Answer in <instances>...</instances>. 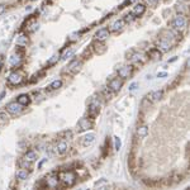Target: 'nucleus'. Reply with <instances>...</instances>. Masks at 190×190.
Instances as JSON below:
<instances>
[{"label": "nucleus", "instance_id": "nucleus-1", "mask_svg": "<svg viewBox=\"0 0 190 190\" xmlns=\"http://www.w3.org/2000/svg\"><path fill=\"white\" fill-rule=\"evenodd\" d=\"M58 177H60V180L62 181V184L65 186H67V188L73 186V185H75V183H76V176H75V174H73L72 171H63Z\"/></svg>", "mask_w": 190, "mask_h": 190}, {"label": "nucleus", "instance_id": "nucleus-2", "mask_svg": "<svg viewBox=\"0 0 190 190\" xmlns=\"http://www.w3.org/2000/svg\"><path fill=\"white\" fill-rule=\"evenodd\" d=\"M171 27H172V29H176V30H183L186 27V18L183 14H177L172 19Z\"/></svg>", "mask_w": 190, "mask_h": 190}, {"label": "nucleus", "instance_id": "nucleus-3", "mask_svg": "<svg viewBox=\"0 0 190 190\" xmlns=\"http://www.w3.org/2000/svg\"><path fill=\"white\" fill-rule=\"evenodd\" d=\"M53 151L57 156H63L67 151H69V143L66 140H63V138H60V141L55 144L53 147Z\"/></svg>", "mask_w": 190, "mask_h": 190}, {"label": "nucleus", "instance_id": "nucleus-4", "mask_svg": "<svg viewBox=\"0 0 190 190\" xmlns=\"http://www.w3.org/2000/svg\"><path fill=\"white\" fill-rule=\"evenodd\" d=\"M5 112H8V114H13V115L20 114L23 112V105H20L18 101H12L5 107Z\"/></svg>", "mask_w": 190, "mask_h": 190}, {"label": "nucleus", "instance_id": "nucleus-5", "mask_svg": "<svg viewBox=\"0 0 190 190\" xmlns=\"http://www.w3.org/2000/svg\"><path fill=\"white\" fill-rule=\"evenodd\" d=\"M22 81H23V72L19 71V70L13 71L8 76V82L10 84V85H19Z\"/></svg>", "mask_w": 190, "mask_h": 190}, {"label": "nucleus", "instance_id": "nucleus-6", "mask_svg": "<svg viewBox=\"0 0 190 190\" xmlns=\"http://www.w3.org/2000/svg\"><path fill=\"white\" fill-rule=\"evenodd\" d=\"M93 128V121L91 118H81L79 122H77V132H85V131H89Z\"/></svg>", "mask_w": 190, "mask_h": 190}, {"label": "nucleus", "instance_id": "nucleus-7", "mask_svg": "<svg viewBox=\"0 0 190 190\" xmlns=\"http://www.w3.org/2000/svg\"><path fill=\"white\" fill-rule=\"evenodd\" d=\"M100 113V103L97 99H93L90 105H89V109H88V114L90 118H95L97 115Z\"/></svg>", "mask_w": 190, "mask_h": 190}, {"label": "nucleus", "instance_id": "nucleus-8", "mask_svg": "<svg viewBox=\"0 0 190 190\" xmlns=\"http://www.w3.org/2000/svg\"><path fill=\"white\" fill-rule=\"evenodd\" d=\"M133 71H134V67L132 65H127V66H122L119 70H118V76L121 79H129L132 77L133 75Z\"/></svg>", "mask_w": 190, "mask_h": 190}, {"label": "nucleus", "instance_id": "nucleus-9", "mask_svg": "<svg viewBox=\"0 0 190 190\" xmlns=\"http://www.w3.org/2000/svg\"><path fill=\"white\" fill-rule=\"evenodd\" d=\"M156 46H157L156 48H158L164 53V52H168L171 49V42L168 41L167 38H165V37H161L160 39H157Z\"/></svg>", "mask_w": 190, "mask_h": 190}, {"label": "nucleus", "instance_id": "nucleus-10", "mask_svg": "<svg viewBox=\"0 0 190 190\" xmlns=\"http://www.w3.org/2000/svg\"><path fill=\"white\" fill-rule=\"evenodd\" d=\"M129 60H131V62L133 63V65L141 66V65H143V63L146 62L147 57L143 53H141V52H133V53L131 55V57H129Z\"/></svg>", "mask_w": 190, "mask_h": 190}, {"label": "nucleus", "instance_id": "nucleus-11", "mask_svg": "<svg viewBox=\"0 0 190 190\" xmlns=\"http://www.w3.org/2000/svg\"><path fill=\"white\" fill-rule=\"evenodd\" d=\"M122 86H123V79H121V77H114V79H112L109 81V85H108V88L113 93L119 91L122 89Z\"/></svg>", "mask_w": 190, "mask_h": 190}, {"label": "nucleus", "instance_id": "nucleus-12", "mask_svg": "<svg viewBox=\"0 0 190 190\" xmlns=\"http://www.w3.org/2000/svg\"><path fill=\"white\" fill-rule=\"evenodd\" d=\"M91 48H93V51L97 55H104L105 52H107V49H108V47L105 46L103 42H100V41H95L94 43L91 45Z\"/></svg>", "mask_w": 190, "mask_h": 190}, {"label": "nucleus", "instance_id": "nucleus-13", "mask_svg": "<svg viewBox=\"0 0 190 190\" xmlns=\"http://www.w3.org/2000/svg\"><path fill=\"white\" fill-rule=\"evenodd\" d=\"M164 98V90H155V91H151L150 94H147L146 99L151 101V103H156L158 100H161Z\"/></svg>", "mask_w": 190, "mask_h": 190}, {"label": "nucleus", "instance_id": "nucleus-14", "mask_svg": "<svg viewBox=\"0 0 190 190\" xmlns=\"http://www.w3.org/2000/svg\"><path fill=\"white\" fill-rule=\"evenodd\" d=\"M109 34H110V30L108 28H100V29H98L97 33H95V41L104 42L108 39Z\"/></svg>", "mask_w": 190, "mask_h": 190}, {"label": "nucleus", "instance_id": "nucleus-15", "mask_svg": "<svg viewBox=\"0 0 190 190\" xmlns=\"http://www.w3.org/2000/svg\"><path fill=\"white\" fill-rule=\"evenodd\" d=\"M94 142H95V134L94 133H88V134H85L84 137L80 138V144L82 147H89Z\"/></svg>", "mask_w": 190, "mask_h": 190}, {"label": "nucleus", "instance_id": "nucleus-16", "mask_svg": "<svg viewBox=\"0 0 190 190\" xmlns=\"http://www.w3.org/2000/svg\"><path fill=\"white\" fill-rule=\"evenodd\" d=\"M124 26H125V23H124L123 19H117V20H114V22L110 24L109 30L110 32H114V33H118V32H122L123 30Z\"/></svg>", "mask_w": 190, "mask_h": 190}, {"label": "nucleus", "instance_id": "nucleus-17", "mask_svg": "<svg viewBox=\"0 0 190 190\" xmlns=\"http://www.w3.org/2000/svg\"><path fill=\"white\" fill-rule=\"evenodd\" d=\"M60 183V177L56 174H49L46 179V186L48 188H56Z\"/></svg>", "mask_w": 190, "mask_h": 190}, {"label": "nucleus", "instance_id": "nucleus-18", "mask_svg": "<svg viewBox=\"0 0 190 190\" xmlns=\"http://www.w3.org/2000/svg\"><path fill=\"white\" fill-rule=\"evenodd\" d=\"M81 66H82V62H81L80 60H77V58H73V60L69 63V65H67V71L75 73V72L80 71Z\"/></svg>", "mask_w": 190, "mask_h": 190}, {"label": "nucleus", "instance_id": "nucleus-19", "mask_svg": "<svg viewBox=\"0 0 190 190\" xmlns=\"http://www.w3.org/2000/svg\"><path fill=\"white\" fill-rule=\"evenodd\" d=\"M144 12H146V6H144V4H136L134 8H133L132 14H133L134 17H141Z\"/></svg>", "mask_w": 190, "mask_h": 190}, {"label": "nucleus", "instance_id": "nucleus-20", "mask_svg": "<svg viewBox=\"0 0 190 190\" xmlns=\"http://www.w3.org/2000/svg\"><path fill=\"white\" fill-rule=\"evenodd\" d=\"M136 134L138 138H144V137L148 134V127L147 125H140L136 131Z\"/></svg>", "mask_w": 190, "mask_h": 190}, {"label": "nucleus", "instance_id": "nucleus-21", "mask_svg": "<svg viewBox=\"0 0 190 190\" xmlns=\"http://www.w3.org/2000/svg\"><path fill=\"white\" fill-rule=\"evenodd\" d=\"M23 158H24V160H27V161H29V162L33 164L34 161H37L38 156H37V152H36V151H27V152L24 153Z\"/></svg>", "mask_w": 190, "mask_h": 190}, {"label": "nucleus", "instance_id": "nucleus-22", "mask_svg": "<svg viewBox=\"0 0 190 190\" xmlns=\"http://www.w3.org/2000/svg\"><path fill=\"white\" fill-rule=\"evenodd\" d=\"M17 101L20 104V105H23V107H26V105H28L30 103V97L28 94H20L19 97L17 98Z\"/></svg>", "mask_w": 190, "mask_h": 190}, {"label": "nucleus", "instance_id": "nucleus-23", "mask_svg": "<svg viewBox=\"0 0 190 190\" xmlns=\"http://www.w3.org/2000/svg\"><path fill=\"white\" fill-rule=\"evenodd\" d=\"M61 86H62V80H55L46 88V91H53V90L60 89Z\"/></svg>", "mask_w": 190, "mask_h": 190}, {"label": "nucleus", "instance_id": "nucleus-24", "mask_svg": "<svg viewBox=\"0 0 190 190\" xmlns=\"http://www.w3.org/2000/svg\"><path fill=\"white\" fill-rule=\"evenodd\" d=\"M148 56L152 58V60H160L161 56H162V52L158 49V48H151L148 51Z\"/></svg>", "mask_w": 190, "mask_h": 190}, {"label": "nucleus", "instance_id": "nucleus-25", "mask_svg": "<svg viewBox=\"0 0 190 190\" xmlns=\"http://www.w3.org/2000/svg\"><path fill=\"white\" fill-rule=\"evenodd\" d=\"M10 63H12L13 67H19L20 63H22V55L17 52V55H14L12 58H10Z\"/></svg>", "mask_w": 190, "mask_h": 190}, {"label": "nucleus", "instance_id": "nucleus-26", "mask_svg": "<svg viewBox=\"0 0 190 190\" xmlns=\"http://www.w3.org/2000/svg\"><path fill=\"white\" fill-rule=\"evenodd\" d=\"M29 176V171L27 170V168H20V170L17 172V179L20 181L23 180H27V177Z\"/></svg>", "mask_w": 190, "mask_h": 190}, {"label": "nucleus", "instance_id": "nucleus-27", "mask_svg": "<svg viewBox=\"0 0 190 190\" xmlns=\"http://www.w3.org/2000/svg\"><path fill=\"white\" fill-rule=\"evenodd\" d=\"M28 42H29V39H28V37H27L26 34H20V36L17 38V45H18L19 47H26V46L28 45Z\"/></svg>", "mask_w": 190, "mask_h": 190}, {"label": "nucleus", "instance_id": "nucleus-28", "mask_svg": "<svg viewBox=\"0 0 190 190\" xmlns=\"http://www.w3.org/2000/svg\"><path fill=\"white\" fill-rule=\"evenodd\" d=\"M9 122L8 112H0V127H4Z\"/></svg>", "mask_w": 190, "mask_h": 190}, {"label": "nucleus", "instance_id": "nucleus-29", "mask_svg": "<svg viewBox=\"0 0 190 190\" xmlns=\"http://www.w3.org/2000/svg\"><path fill=\"white\" fill-rule=\"evenodd\" d=\"M175 9H176L177 14H183V15L188 12V8H186V5H184L183 3H177V4H176V6H175Z\"/></svg>", "mask_w": 190, "mask_h": 190}, {"label": "nucleus", "instance_id": "nucleus-30", "mask_svg": "<svg viewBox=\"0 0 190 190\" xmlns=\"http://www.w3.org/2000/svg\"><path fill=\"white\" fill-rule=\"evenodd\" d=\"M19 167L20 168H27V170H29V168L32 167V162H29V161H27V160H24V158H22V160H19Z\"/></svg>", "mask_w": 190, "mask_h": 190}, {"label": "nucleus", "instance_id": "nucleus-31", "mask_svg": "<svg viewBox=\"0 0 190 190\" xmlns=\"http://www.w3.org/2000/svg\"><path fill=\"white\" fill-rule=\"evenodd\" d=\"M101 94L104 95V98L107 99V100H110L112 98H113V91L109 89V88H107V89H104L103 91H101Z\"/></svg>", "mask_w": 190, "mask_h": 190}, {"label": "nucleus", "instance_id": "nucleus-32", "mask_svg": "<svg viewBox=\"0 0 190 190\" xmlns=\"http://www.w3.org/2000/svg\"><path fill=\"white\" fill-rule=\"evenodd\" d=\"M73 53H75V51H73L72 48L66 49L65 52H63V55H62V60H67V58L72 57V56H73Z\"/></svg>", "mask_w": 190, "mask_h": 190}, {"label": "nucleus", "instance_id": "nucleus-33", "mask_svg": "<svg viewBox=\"0 0 190 190\" xmlns=\"http://www.w3.org/2000/svg\"><path fill=\"white\" fill-rule=\"evenodd\" d=\"M121 147H122V141H121L119 137L115 136V137H114V148L117 150V151H119Z\"/></svg>", "mask_w": 190, "mask_h": 190}, {"label": "nucleus", "instance_id": "nucleus-34", "mask_svg": "<svg viewBox=\"0 0 190 190\" xmlns=\"http://www.w3.org/2000/svg\"><path fill=\"white\" fill-rule=\"evenodd\" d=\"M134 18H136V17H134L132 13H129V14H125V15H124L123 20H124V23H129V22H132Z\"/></svg>", "mask_w": 190, "mask_h": 190}, {"label": "nucleus", "instance_id": "nucleus-35", "mask_svg": "<svg viewBox=\"0 0 190 190\" xmlns=\"http://www.w3.org/2000/svg\"><path fill=\"white\" fill-rule=\"evenodd\" d=\"M60 136H65V138H71V132L70 131H65V132H62ZM65 138H63V140H65Z\"/></svg>", "mask_w": 190, "mask_h": 190}, {"label": "nucleus", "instance_id": "nucleus-36", "mask_svg": "<svg viewBox=\"0 0 190 190\" xmlns=\"http://www.w3.org/2000/svg\"><path fill=\"white\" fill-rule=\"evenodd\" d=\"M146 3L148 4V5H151V6H155L158 3V0H146Z\"/></svg>", "mask_w": 190, "mask_h": 190}, {"label": "nucleus", "instance_id": "nucleus-37", "mask_svg": "<svg viewBox=\"0 0 190 190\" xmlns=\"http://www.w3.org/2000/svg\"><path fill=\"white\" fill-rule=\"evenodd\" d=\"M5 10H6V5L5 4H0V15L4 14Z\"/></svg>", "mask_w": 190, "mask_h": 190}, {"label": "nucleus", "instance_id": "nucleus-38", "mask_svg": "<svg viewBox=\"0 0 190 190\" xmlns=\"http://www.w3.org/2000/svg\"><path fill=\"white\" fill-rule=\"evenodd\" d=\"M137 86H138V82H133L132 85L129 86V91H134L137 89Z\"/></svg>", "mask_w": 190, "mask_h": 190}, {"label": "nucleus", "instance_id": "nucleus-39", "mask_svg": "<svg viewBox=\"0 0 190 190\" xmlns=\"http://www.w3.org/2000/svg\"><path fill=\"white\" fill-rule=\"evenodd\" d=\"M79 36H80V33H75V34H72V36H71V38H70V41H76V39H79Z\"/></svg>", "mask_w": 190, "mask_h": 190}, {"label": "nucleus", "instance_id": "nucleus-40", "mask_svg": "<svg viewBox=\"0 0 190 190\" xmlns=\"http://www.w3.org/2000/svg\"><path fill=\"white\" fill-rule=\"evenodd\" d=\"M167 76V72H158L157 73V77H166Z\"/></svg>", "mask_w": 190, "mask_h": 190}, {"label": "nucleus", "instance_id": "nucleus-41", "mask_svg": "<svg viewBox=\"0 0 190 190\" xmlns=\"http://www.w3.org/2000/svg\"><path fill=\"white\" fill-rule=\"evenodd\" d=\"M56 61H58V56H53V58H52V60L49 61V65H52V63H55Z\"/></svg>", "mask_w": 190, "mask_h": 190}, {"label": "nucleus", "instance_id": "nucleus-42", "mask_svg": "<svg viewBox=\"0 0 190 190\" xmlns=\"http://www.w3.org/2000/svg\"><path fill=\"white\" fill-rule=\"evenodd\" d=\"M2 65H3V58L0 57V67H2Z\"/></svg>", "mask_w": 190, "mask_h": 190}, {"label": "nucleus", "instance_id": "nucleus-43", "mask_svg": "<svg viewBox=\"0 0 190 190\" xmlns=\"http://www.w3.org/2000/svg\"><path fill=\"white\" fill-rule=\"evenodd\" d=\"M134 2V0H128V3H133Z\"/></svg>", "mask_w": 190, "mask_h": 190}, {"label": "nucleus", "instance_id": "nucleus-44", "mask_svg": "<svg viewBox=\"0 0 190 190\" xmlns=\"http://www.w3.org/2000/svg\"><path fill=\"white\" fill-rule=\"evenodd\" d=\"M32 2H34V0H32Z\"/></svg>", "mask_w": 190, "mask_h": 190}]
</instances>
